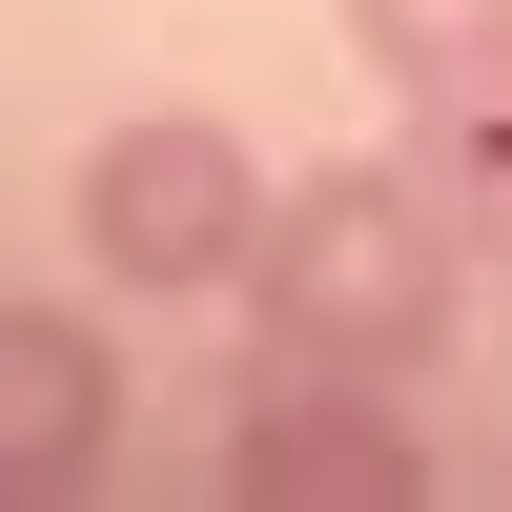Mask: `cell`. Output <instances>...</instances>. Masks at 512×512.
<instances>
[{"label":"cell","instance_id":"cell-1","mask_svg":"<svg viewBox=\"0 0 512 512\" xmlns=\"http://www.w3.org/2000/svg\"><path fill=\"white\" fill-rule=\"evenodd\" d=\"M451 287H472V246L410 205V164H308V185H267V246H246L267 349L431 369V349H451Z\"/></svg>","mask_w":512,"mask_h":512},{"label":"cell","instance_id":"cell-2","mask_svg":"<svg viewBox=\"0 0 512 512\" xmlns=\"http://www.w3.org/2000/svg\"><path fill=\"white\" fill-rule=\"evenodd\" d=\"M246 246H267V144L205 103H144L82 144V267L123 287V308H205V287H246Z\"/></svg>","mask_w":512,"mask_h":512},{"label":"cell","instance_id":"cell-3","mask_svg":"<svg viewBox=\"0 0 512 512\" xmlns=\"http://www.w3.org/2000/svg\"><path fill=\"white\" fill-rule=\"evenodd\" d=\"M226 492H287V512H390V492H431V451H410V369L246 349V390H226Z\"/></svg>","mask_w":512,"mask_h":512},{"label":"cell","instance_id":"cell-4","mask_svg":"<svg viewBox=\"0 0 512 512\" xmlns=\"http://www.w3.org/2000/svg\"><path fill=\"white\" fill-rule=\"evenodd\" d=\"M123 451V349L82 308H0V492H82Z\"/></svg>","mask_w":512,"mask_h":512},{"label":"cell","instance_id":"cell-5","mask_svg":"<svg viewBox=\"0 0 512 512\" xmlns=\"http://www.w3.org/2000/svg\"><path fill=\"white\" fill-rule=\"evenodd\" d=\"M390 164H410V205H431L472 267H512V41L451 62V82H410V144Z\"/></svg>","mask_w":512,"mask_h":512},{"label":"cell","instance_id":"cell-6","mask_svg":"<svg viewBox=\"0 0 512 512\" xmlns=\"http://www.w3.org/2000/svg\"><path fill=\"white\" fill-rule=\"evenodd\" d=\"M492 41H512V0H349V62L390 82V103L451 82V62H492Z\"/></svg>","mask_w":512,"mask_h":512}]
</instances>
